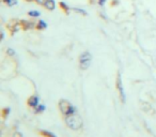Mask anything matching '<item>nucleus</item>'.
Masks as SVG:
<instances>
[{
  "label": "nucleus",
  "mask_w": 156,
  "mask_h": 137,
  "mask_svg": "<svg viewBox=\"0 0 156 137\" xmlns=\"http://www.w3.org/2000/svg\"><path fill=\"white\" fill-rule=\"evenodd\" d=\"M39 28H46V24L45 23L43 22V20H41V22H40V24H39Z\"/></svg>",
  "instance_id": "nucleus-11"
},
{
  "label": "nucleus",
  "mask_w": 156,
  "mask_h": 137,
  "mask_svg": "<svg viewBox=\"0 0 156 137\" xmlns=\"http://www.w3.org/2000/svg\"><path fill=\"white\" fill-rule=\"evenodd\" d=\"M100 2H101V5H104V2H105V0H100Z\"/></svg>",
  "instance_id": "nucleus-16"
},
{
  "label": "nucleus",
  "mask_w": 156,
  "mask_h": 137,
  "mask_svg": "<svg viewBox=\"0 0 156 137\" xmlns=\"http://www.w3.org/2000/svg\"><path fill=\"white\" fill-rule=\"evenodd\" d=\"M45 7L47 8L48 10H54L55 9V1L54 0H47V2L45 3Z\"/></svg>",
  "instance_id": "nucleus-6"
},
{
  "label": "nucleus",
  "mask_w": 156,
  "mask_h": 137,
  "mask_svg": "<svg viewBox=\"0 0 156 137\" xmlns=\"http://www.w3.org/2000/svg\"><path fill=\"white\" fill-rule=\"evenodd\" d=\"M8 114H10V108H5L3 109V117H7Z\"/></svg>",
  "instance_id": "nucleus-12"
},
{
  "label": "nucleus",
  "mask_w": 156,
  "mask_h": 137,
  "mask_svg": "<svg viewBox=\"0 0 156 137\" xmlns=\"http://www.w3.org/2000/svg\"><path fill=\"white\" fill-rule=\"evenodd\" d=\"M59 108H60L61 113L64 116H69L76 113V108L66 100H61L59 102Z\"/></svg>",
  "instance_id": "nucleus-2"
},
{
  "label": "nucleus",
  "mask_w": 156,
  "mask_h": 137,
  "mask_svg": "<svg viewBox=\"0 0 156 137\" xmlns=\"http://www.w3.org/2000/svg\"><path fill=\"white\" fill-rule=\"evenodd\" d=\"M8 54H10V55H14V50L12 49V48H9V49H8Z\"/></svg>",
  "instance_id": "nucleus-15"
},
{
  "label": "nucleus",
  "mask_w": 156,
  "mask_h": 137,
  "mask_svg": "<svg viewBox=\"0 0 156 137\" xmlns=\"http://www.w3.org/2000/svg\"><path fill=\"white\" fill-rule=\"evenodd\" d=\"M117 86H118V90H119V93H120V98H121V101H122V102H123V103H125V101H126V96H125V91H124L123 85H122L121 75H119V76H118Z\"/></svg>",
  "instance_id": "nucleus-4"
},
{
  "label": "nucleus",
  "mask_w": 156,
  "mask_h": 137,
  "mask_svg": "<svg viewBox=\"0 0 156 137\" xmlns=\"http://www.w3.org/2000/svg\"><path fill=\"white\" fill-rule=\"evenodd\" d=\"M28 104H29V106H31V107H37V105H39V98L37 96H31V98H29L28 99Z\"/></svg>",
  "instance_id": "nucleus-5"
},
{
  "label": "nucleus",
  "mask_w": 156,
  "mask_h": 137,
  "mask_svg": "<svg viewBox=\"0 0 156 137\" xmlns=\"http://www.w3.org/2000/svg\"><path fill=\"white\" fill-rule=\"evenodd\" d=\"M13 137H23V135H22V134H20V132H16V133H14Z\"/></svg>",
  "instance_id": "nucleus-14"
},
{
  "label": "nucleus",
  "mask_w": 156,
  "mask_h": 137,
  "mask_svg": "<svg viewBox=\"0 0 156 137\" xmlns=\"http://www.w3.org/2000/svg\"><path fill=\"white\" fill-rule=\"evenodd\" d=\"M40 133L45 137H57L56 135L52 134V133H50V132H48V131H41Z\"/></svg>",
  "instance_id": "nucleus-7"
},
{
  "label": "nucleus",
  "mask_w": 156,
  "mask_h": 137,
  "mask_svg": "<svg viewBox=\"0 0 156 137\" xmlns=\"http://www.w3.org/2000/svg\"><path fill=\"white\" fill-rule=\"evenodd\" d=\"M65 122H66L67 126L74 131L80 130L83 125V119H81V117L76 113L66 116V118H65Z\"/></svg>",
  "instance_id": "nucleus-1"
},
{
  "label": "nucleus",
  "mask_w": 156,
  "mask_h": 137,
  "mask_svg": "<svg viewBox=\"0 0 156 137\" xmlns=\"http://www.w3.org/2000/svg\"><path fill=\"white\" fill-rule=\"evenodd\" d=\"M29 15H30V16H39L40 15V13H39V12H33V11H30V12H29Z\"/></svg>",
  "instance_id": "nucleus-10"
},
{
  "label": "nucleus",
  "mask_w": 156,
  "mask_h": 137,
  "mask_svg": "<svg viewBox=\"0 0 156 137\" xmlns=\"http://www.w3.org/2000/svg\"><path fill=\"white\" fill-rule=\"evenodd\" d=\"M37 1L40 3V5H45V3L47 2V0H37Z\"/></svg>",
  "instance_id": "nucleus-13"
},
{
  "label": "nucleus",
  "mask_w": 156,
  "mask_h": 137,
  "mask_svg": "<svg viewBox=\"0 0 156 137\" xmlns=\"http://www.w3.org/2000/svg\"><path fill=\"white\" fill-rule=\"evenodd\" d=\"M5 2L7 3L9 7H12V5H15L16 3H17V1H16V0H5Z\"/></svg>",
  "instance_id": "nucleus-8"
},
{
  "label": "nucleus",
  "mask_w": 156,
  "mask_h": 137,
  "mask_svg": "<svg viewBox=\"0 0 156 137\" xmlns=\"http://www.w3.org/2000/svg\"><path fill=\"white\" fill-rule=\"evenodd\" d=\"M44 109H45V106H44V105H37V106L35 107V111H37V113H42Z\"/></svg>",
  "instance_id": "nucleus-9"
},
{
  "label": "nucleus",
  "mask_w": 156,
  "mask_h": 137,
  "mask_svg": "<svg viewBox=\"0 0 156 137\" xmlns=\"http://www.w3.org/2000/svg\"><path fill=\"white\" fill-rule=\"evenodd\" d=\"M92 61V56L89 52H86L83 54L80 55L79 57V65H80V69L83 70H87L88 67H90Z\"/></svg>",
  "instance_id": "nucleus-3"
}]
</instances>
